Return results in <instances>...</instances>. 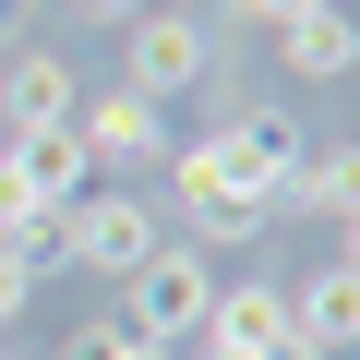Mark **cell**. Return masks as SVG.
I'll use <instances>...</instances> for the list:
<instances>
[{
  "label": "cell",
  "mask_w": 360,
  "mask_h": 360,
  "mask_svg": "<svg viewBox=\"0 0 360 360\" xmlns=\"http://www.w3.org/2000/svg\"><path fill=\"white\" fill-rule=\"evenodd\" d=\"M205 312H217V264H205L193 240H156V252L120 276V324H132L144 348H193Z\"/></svg>",
  "instance_id": "cell-1"
},
{
  "label": "cell",
  "mask_w": 360,
  "mask_h": 360,
  "mask_svg": "<svg viewBox=\"0 0 360 360\" xmlns=\"http://www.w3.org/2000/svg\"><path fill=\"white\" fill-rule=\"evenodd\" d=\"M156 240H168V229L144 217V193H120V180H108V193H72V205H60V264L108 276V288H120V276H132Z\"/></svg>",
  "instance_id": "cell-2"
},
{
  "label": "cell",
  "mask_w": 360,
  "mask_h": 360,
  "mask_svg": "<svg viewBox=\"0 0 360 360\" xmlns=\"http://www.w3.org/2000/svg\"><path fill=\"white\" fill-rule=\"evenodd\" d=\"M205 72H217V25L180 13V0H144V13H132V72H120V84L168 108V96H193Z\"/></svg>",
  "instance_id": "cell-3"
},
{
  "label": "cell",
  "mask_w": 360,
  "mask_h": 360,
  "mask_svg": "<svg viewBox=\"0 0 360 360\" xmlns=\"http://www.w3.org/2000/svg\"><path fill=\"white\" fill-rule=\"evenodd\" d=\"M205 156H217V180H229V193H252V205L276 217L288 168H300V120H288V108H229V120L205 132Z\"/></svg>",
  "instance_id": "cell-4"
},
{
  "label": "cell",
  "mask_w": 360,
  "mask_h": 360,
  "mask_svg": "<svg viewBox=\"0 0 360 360\" xmlns=\"http://www.w3.org/2000/svg\"><path fill=\"white\" fill-rule=\"evenodd\" d=\"M72 144H84V168H156L180 132H168V108H156V96L108 84V96H84V108H72Z\"/></svg>",
  "instance_id": "cell-5"
},
{
  "label": "cell",
  "mask_w": 360,
  "mask_h": 360,
  "mask_svg": "<svg viewBox=\"0 0 360 360\" xmlns=\"http://www.w3.org/2000/svg\"><path fill=\"white\" fill-rule=\"evenodd\" d=\"M72 72H60V49H13L0 60V132H72Z\"/></svg>",
  "instance_id": "cell-6"
},
{
  "label": "cell",
  "mask_w": 360,
  "mask_h": 360,
  "mask_svg": "<svg viewBox=\"0 0 360 360\" xmlns=\"http://www.w3.org/2000/svg\"><path fill=\"white\" fill-rule=\"evenodd\" d=\"M168 180H180V217H193V240H252V229H264V205H252V193H229L205 144H168Z\"/></svg>",
  "instance_id": "cell-7"
},
{
  "label": "cell",
  "mask_w": 360,
  "mask_h": 360,
  "mask_svg": "<svg viewBox=\"0 0 360 360\" xmlns=\"http://www.w3.org/2000/svg\"><path fill=\"white\" fill-rule=\"evenodd\" d=\"M205 336H229V348H252V360H264V348H276V336H300V324H288V288H276V276H217Z\"/></svg>",
  "instance_id": "cell-8"
},
{
  "label": "cell",
  "mask_w": 360,
  "mask_h": 360,
  "mask_svg": "<svg viewBox=\"0 0 360 360\" xmlns=\"http://www.w3.org/2000/svg\"><path fill=\"white\" fill-rule=\"evenodd\" d=\"M276 217H360V144H300Z\"/></svg>",
  "instance_id": "cell-9"
},
{
  "label": "cell",
  "mask_w": 360,
  "mask_h": 360,
  "mask_svg": "<svg viewBox=\"0 0 360 360\" xmlns=\"http://www.w3.org/2000/svg\"><path fill=\"white\" fill-rule=\"evenodd\" d=\"M0 156H13V180L37 205H72V193H96V168H84V144L72 132H0Z\"/></svg>",
  "instance_id": "cell-10"
},
{
  "label": "cell",
  "mask_w": 360,
  "mask_h": 360,
  "mask_svg": "<svg viewBox=\"0 0 360 360\" xmlns=\"http://www.w3.org/2000/svg\"><path fill=\"white\" fill-rule=\"evenodd\" d=\"M288 324H300V336L336 360V348L360 336V264H324V276H300V288H288Z\"/></svg>",
  "instance_id": "cell-11"
},
{
  "label": "cell",
  "mask_w": 360,
  "mask_h": 360,
  "mask_svg": "<svg viewBox=\"0 0 360 360\" xmlns=\"http://www.w3.org/2000/svg\"><path fill=\"white\" fill-rule=\"evenodd\" d=\"M276 49H288V72H312V84L360 72V25H348V13H312V25H288Z\"/></svg>",
  "instance_id": "cell-12"
},
{
  "label": "cell",
  "mask_w": 360,
  "mask_h": 360,
  "mask_svg": "<svg viewBox=\"0 0 360 360\" xmlns=\"http://www.w3.org/2000/svg\"><path fill=\"white\" fill-rule=\"evenodd\" d=\"M240 25H264V37H288V25H312V13H336V0H229Z\"/></svg>",
  "instance_id": "cell-13"
},
{
  "label": "cell",
  "mask_w": 360,
  "mask_h": 360,
  "mask_svg": "<svg viewBox=\"0 0 360 360\" xmlns=\"http://www.w3.org/2000/svg\"><path fill=\"white\" fill-rule=\"evenodd\" d=\"M120 348H132V324H120V312H96V324H72V348H60V360H120Z\"/></svg>",
  "instance_id": "cell-14"
},
{
  "label": "cell",
  "mask_w": 360,
  "mask_h": 360,
  "mask_svg": "<svg viewBox=\"0 0 360 360\" xmlns=\"http://www.w3.org/2000/svg\"><path fill=\"white\" fill-rule=\"evenodd\" d=\"M72 13H96V25H132V13H144V0H72Z\"/></svg>",
  "instance_id": "cell-15"
},
{
  "label": "cell",
  "mask_w": 360,
  "mask_h": 360,
  "mask_svg": "<svg viewBox=\"0 0 360 360\" xmlns=\"http://www.w3.org/2000/svg\"><path fill=\"white\" fill-rule=\"evenodd\" d=\"M180 360H252V348H229V336H193V348H180Z\"/></svg>",
  "instance_id": "cell-16"
},
{
  "label": "cell",
  "mask_w": 360,
  "mask_h": 360,
  "mask_svg": "<svg viewBox=\"0 0 360 360\" xmlns=\"http://www.w3.org/2000/svg\"><path fill=\"white\" fill-rule=\"evenodd\" d=\"M264 360H324V348H312V336H276V348H264Z\"/></svg>",
  "instance_id": "cell-17"
},
{
  "label": "cell",
  "mask_w": 360,
  "mask_h": 360,
  "mask_svg": "<svg viewBox=\"0 0 360 360\" xmlns=\"http://www.w3.org/2000/svg\"><path fill=\"white\" fill-rule=\"evenodd\" d=\"M336 264H360V217H336Z\"/></svg>",
  "instance_id": "cell-18"
},
{
  "label": "cell",
  "mask_w": 360,
  "mask_h": 360,
  "mask_svg": "<svg viewBox=\"0 0 360 360\" xmlns=\"http://www.w3.org/2000/svg\"><path fill=\"white\" fill-rule=\"evenodd\" d=\"M0 360H13V348H0Z\"/></svg>",
  "instance_id": "cell-19"
}]
</instances>
